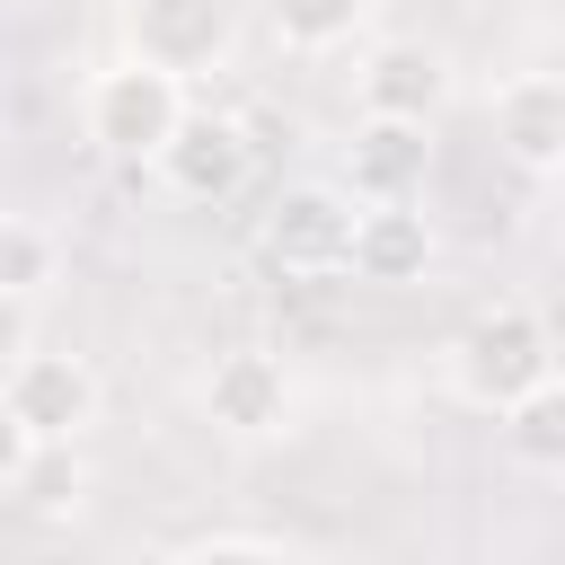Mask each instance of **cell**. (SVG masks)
<instances>
[{
  "instance_id": "obj_14",
  "label": "cell",
  "mask_w": 565,
  "mask_h": 565,
  "mask_svg": "<svg viewBox=\"0 0 565 565\" xmlns=\"http://www.w3.org/2000/svg\"><path fill=\"white\" fill-rule=\"evenodd\" d=\"M53 274H62V238L44 221H26V212H0V291L9 300H44Z\"/></svg>"
},
{
  "instance_id": "obj_11",
  "label": "cell",
  "mask_w": 565,
  "mask_h": 565,
  "mask_svg": "<svg viewBox=\"0 0 565 565\" xmlns=\"http://www.w3.org/2000/svg\"><path fill=\"white\" fill-rule=\"evenodd\" d=\"M433 256H441V238H433V221L415 203H362V221H353V274L362 282H380V291L424 282Z\"/></svg>"
},
{
  "instance_id": "obj_6",
  "label": "cell",
  "mask_w": 565,
  "mask_h": 565,
  "mask_svg": "<svg viewBox=\"0 0 565 565\" xmlns=\"http://www.w3.org/2000/svg\"><path fill=\"white\" fill-rule=\"evenodd\" d=\"M450 97V62L424 35H371L353 62V106L371 124H433Z\"/></svg>"
},
{
  "instance_id": "obj_18",
  "label": "cell",
  "mask_w": 565,
  "mask_h": 565,
  "mask_svg": "<svg viewBox=\"0 0 565 565\" xmlns=\"http://www.w3.org/2000/svg\"><path fill=\"white\" fill-rule=\"evenodd\" d=\"M26 353H35V327H26V300H9V291H0V380H9V371H18Z\"/></svg>"
},
{
  "instance_id": "obj_7",
  "label": "cell",
  "mask_w": 565,
  "mask_h": 565,
  "mask_svg": "<svg viewBox=\"0 0 565 565\" xmlns=\"http://www.w3.org/2000/svg\"><path fill=\"white\" fill-rule=\"evenodd\" d=\"M203 415H212V433H230V441H274V433L291 424V371H282V353H265V344L212 353V371H203Z\"/></svg>"
},
{
  "instance_id": "obj_9",
  "label": "cell",
  "mask_w": 565,
  "mask_h": 565,
  "mask_svg": "<svg viewBox=\"0 0 565 565\" xmlns=\"http://www.w3.org/2000/svg\"><path fill=\"white\" fill-rule=\"evenodd\" d=\"M97 397H106L97 371H88L79 353H44V344L0 380V406H9L35 441H79V433L97 424Z\"/></svg>"
},
{
  "instance_id": "obj_8",
  "label": "cell",
  "mask_w": 565,
  "mask_h": 565,
  "mask_svg": "<svg viewBox=\"0 0 565 565\" xmlns=\"http://www.w3.org/2000/svg\"><path fill=\"white\" fill-rule=\"evenodd\" d=\"M494 150L521 177H565V62H530L494 88Z\"/></svg>"
},
{
  "instance_id": "obj_15",
  "label": "cell",
  "mask_w": 565,
  "mask_h": 565,
  "mask_svg": "<svg viewBox=\"0 0 565 565\" xmlns=\"http://www.w3.org/2000/svg\"><path fill=\"white\" fill-rule=\"evenodd\" d=\"M362 18H371V0H265V26L291 53H335L362 35Z\"/></svg>"
},
{
  "instance_id": "obj_10",
  "label": "cell",
  "mask_w": 565,
  "mask_h": 565,
  "mask_svg": "<svg viewBox=\"0 0 565 565\" xmlns=\"http://www.w3.org/2000/svg\"><path fill=\"white\" fill-rule=\"evenodd\" d=\"M433 124H353L344 141V194L353 203H415L424 194V168H433Z\"/></svg>"
},
{
  "instance_id": "obj_4",
  "label": "cell",
  "mask_w": 565,
  "mask_h": 565,
  "mask_svg": "<svg viewBox=\"0 0 565 565\" xmlns=\"http://www.w3.org/2000/svg\"><path fill=\"white\" fill-rule=\"evenodd\" d=\"M124 53L194 88L238 53V0H124Z\"/></svg>"
},
{
  "instance_id": "obj_3",
  "label": "cell",
  "mask_w": 565,
  "mask_h": 565,
  "mask_svg": "<svg viewBox=\"0 0 565 565\" xmlns=\"http://www.w3.org/2000/svg\"><path fill=\"white\" fill-rule=\"evenodd\" d=\"M353 221H362V203L344 185H282L256 221V256L274 274H300V282L353 274Z\"/></svg>"
},
{
  "instance_id": "obj_12",
  "label": "cell",
  "mask_w": 565,
  "mask_h": 565,
  "mask_svg": "<svg viewBox=\"0 0 565 565\" xmlns=\"http://www.w3.org/2000/svg\"><path fill=\"white\" fill-rule=\"evenodd\" d=\"M494 433H503V450L521 459V468H565V371L556 380H539L530 397H512L503 415H494Z\"/></svg>"
},
{
  "instance_id": "obj_5",
  "label": "cell",
  "mask_w": 565,
  "mask_h": 565,
  "mask_svg": "<svg viewBox=\"0 0 565 565\" xmlns=\"http://www.w3.org/2000/svg\"><path fill=\"white\" fill-rule=\"evenodd\" d=\"M247 168H256L247 124H238V115H212V106H194V115L177 124V141L150 159V177H159L177 203H194V212H221V203L247 185Z\"/></svg>"
},
{
  "instance_id": "obj_1",
  "label": "cell",
  "mask_w": 565,
  "mask_h": 565,
  "mask_svg": "<svg viewBox=\"0 0 565 565\" xmlns=\"http://www.w3.org/2000/svg\"><path fill=\"white\" fill-rule=\"evenodd\" d=\"M441 371H450V388L477 415H503L512 397H530L539 380H556V335H547V318L530 300H486L441 344Z\"/></svg>"
},
{
  "instance_id": "obj_17",
  "label": "cell",
  "mask_w": 565,
  "mask_h": 565,
  "mask_svg": "<svg viewBox=\"0 0 565 565\" xmlns=\"http://www.w3.org/2000/svg\"><path fill=\"white\" fill-rule=\"evenodd\" d=\"M26 459H35V433H26V424L0 406V503H9V486L26 477Z\"/></svg>"
},
{
  "instance_id": "obj_13",
  "label": "cell",
  "mask_w": 565,
  "mask_h": 565,
  "mask_svg": "<svg viewBox=\"0 0 565 565\" xmlns=\"http://www.w3.org/2000/svg\"><path fill=\"white\" fill-rule=\"evenodd\" d=\"M9 503H18L26 521H71V512L88 503V459H79V441H35L26 477L9 486Z\"/></svg>"
},
{
  "instance_id": "obj_16",
  "label": "cell",
  "mask_w": 565,
  "mask_h": 565,
  "mask_svg": "<svg viewBox=\"0 0 565 565\" xmlns=\"http://www.w3.org/2000/svg\"><path fill=\"white\" fill-rule=\"evenodd\" d=\"M168 565H291L274 539H247V530H212V539H194V547H177Z\"/></svg>"
},
{
  "instance_id": "obj_2",
  "label": "cell",
  "mask_w": 565,
  "mask_h": 565,
  "mask_svg": "<svg viewBox=\"0 0 565 565\" xmlns=\"http://www.w3.org/2000/svg\"><path fill=\"white\" fill-rule=\"evenodd\" d=\"M185 115H194L185 79H168V71L132 62V53L97 62V71H88V88H79V132H88V150H97V159H115V168H150V159L177 141V124H185Z\"/></svg>"
}]
</instances>
